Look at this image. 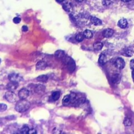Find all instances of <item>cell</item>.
<instances>
[{
  "label": "cell",
  "instance_id": "cell-1",
  "mask_svg": "<svg viewBox=\"0 0 134 134\" xmlns=\"http://www.w3.org/2000/svg\"><path fill=\"white\" fill-rule=\"evenodd\" d=\"M30 107V103L25 99H20L15 105V110L19 113H24Z\"/></svg>",
  "mask_w": 134,
  "mask_h": 134
},
{
  "label": "cell",
  "instance_id": "cell-2",
  "mask_svg": "<svg viewBox=\"0 0 134 134\" xmlns=\"http://www.w3.org/2000/svg\"><path fill=\"white\" fill-rule=\"evenodd\" d=\"M9 79L11 82H18L22 80V77L20 76V75L16 73H11L9 75Z\"/></svg>",
  "mask_w": 134,
  "mask_h": 134
},
{
  "label": "cell",
  "instance_id": "cell-3",
  "mask_svg": "<svg viewBox=\"0 0 134 134\" xmlns=\"http://www.w3.org/2000/svg\"><path fill=\"white\" fill-rule=\"evenodd\" d=\"M16 96L15 94L12 91H9V92H7L5 93V99H7L8 102H11V103L15 102L16 101Z\"/></svg>",
  "mask_w": 134,
  "mask_h": 134
},
{
  "label": "cell",
  "instance_id": "cell-4",
  "mask_svg": "<svg viewBox=\"0 0 134 134\" xmlns=\"http://www.w3.org/2000/svg\"><path fill=\"white\" fill-rule=\"evenodd\" d=\"M30 94L29 90L26 88H22L18 92V96L20 99H26Z\"/></svg>",
  "mask_w": 134,
  "mask_h": 134
},
{
  "label": "cell",
  "instance_id": "cell-5",
  "mask_svg": "<svg viewBox=\"0 0 134 134\" xmlns=\"http://www.w3.org/2000/svg\"><path fill=\"white\" fill-rule=\"evenodd\" d=\"M115 66L119 70H122L125 67L124 60L121 58H118L115 61Z\"/></svg>",
  "mask_w": 134,
  "mask_h": 134
},
{
  "label": "cell",
  "instance_id": "cell-6",
  "mask_svg": "<svg viewBox=\"0 0 134 134\" xmlns=\"http://www.w3.org/2000/svg\"><path fill=\"white\" fill-rule=\"evenodd\" d=\"M18 86V82H9L7 85V88L9 91H12L13 92L14 90L17 88Z\"/></svg>",
  "mask_w": 134,
  "mask_h": 134
},
{
  "label": "cell",
  "instance_id": "cell-7",
  "mask_svg": "<svg viewBox=\"0 0 134 134\" xmlns=\"http://www.w3.org/2000/svg\"><path fill=\"white\" fill-rule=\"evenodd\" d=\"M114 34V30L112 29H106L103 32V37H106V38H109Z\"/></svg>",
  "mask_w": 134,
  "mask_h": 134
},
{
  "label": "cell",
  "instance_id": "cell-8",
  "mask_svg": "<svg viewBox=\"0 0 134 134\" xmlns=\"http://www.w3.org/2000/svg\"><path fill=\"white\" fill-rule=\"evenodd\" d=\"M118 26L120 28L124 29L128 26V21L125 18H122L118 22Z\"/></svg>",
  "mask_w": 134,
  "mask_h": 134
},
{
  "label": "cell",
  "instance_id": "cell-9",
  "mask_svg": "<svg viewBox=\"0 0 134 134\" xmlns=\"http://www.w3.org/2000/svg\"><path fill=\"white\" fill-rule=\"evenodd\" d=\"M67 68L69 69L70 71H73L75 69V62L73 61V60L71 59L70 58V60H69L67 62Z\"/></svg>",
  "mask_w": 134,
  "mask_h": 134
},
{
  "label": "cell",
  "instance_id": "cell-10",
  "mask_svg": "<svg viewBox=\"0 0 134 134\" xmlns=\"http://www.w3.org/2000/svg\"><path fill=\"white\" fill-rule=\"evenodd\" d=\"M46 67H47V64L44 61H40L36 65V69L37 70H45Z\"/></svg>",
  "mask_w": 134,
  "mask_h": 134
},
{
  "label": "cell",
  "instance_id": "cell-11",
  "mask_svg": "<svg viewBox=\"0 0 134 134\" xmlns=\"http://www.w3.org/2000/svg\"><path fill=\"white\" fill-rule=\"evenodd\" d=\"M111 81L114 84H118L120 82V76L119 74H115L111 78Z\"/></svg>",
  "mask_w": 134,
  "mask_h": 134
},
{
  "label": "cell",
  "instance_id": "cell-12",
  "mask_svg": "<svg viewBox=\"0 0 134 134\" xmlns=\"http://www.w3.org/2000/svg\"><path fill=\"white\" fill-rule=\"evenodd\" d=\"M91 22L95 26H100L102 24V21L99 18L95 16H92L91 18Z\"/></svg>",
  "mask_w": 134,
  "mask_h": 134
},
{
  "label": "cell",
  "instance_id": "cell-13",
  "mask_svg": "<svg viewBox=\"0 0 134 134\" xmlns=\"http://www.w3.org/2000/svg\"><path fill=\"white\" fill-rule=\"evenodd\" d=\"M106 62H107V58L105 56V55L104 54H101L99 58V60H98L99 64L103 65H104L106 63Z\"/></svg>",
  "mask_w": 134,
  "mask_h": 134
},
{
  "label": "cell",
  "instance_id": "cell-14",
  "mask_svg": "<svg viewBox=\"0 0 134 134\" xmlns=\"http://www.w3.org/2000/svg\"><path fill=\"white\" fill-rule=\"evenodd\" d=\"M48 80V77L45 75H40L37 78V80L39 82H46Z\"/></svg>",
  "mask_w": 134,
  "mask_h": 134
},
{
  "label": "cell",
  "instance_id": "cell-15",
  "mask_svg": "<svg viewBox=\"0 0 134 134\" xmlns=\"http://www.w3.org/2000/svg\"><path fill=\"white\" fill-rule=\"evenodd\" d=\"M83 34H84V36H85V38H86V39H91L93 37V33L89 30H85L84 33H83Z\"/></svg>",
  "mask_w": 134,
  "mask_h": 134
},
{
  "label": "cell",
  "instance_id": "cell-16",
  "mask_svg": "<svg viewBox=\"0 0 134 134\" xmlns=\"http://www.w3.org/2000/svg\"><path fill=\"white\" fill-rule=\"evenodd\" d=\"M60 97V92H58V91H56V92H53V94H52V99L53 101H57L59 99Z\"/></svg>",
  "mask_w": 134,
  "mask_h": 134
},
{
  "label": "cell",
  "instance_id": "cell-17",
  "mask_svg": "<svg viewBox=\"0 0 134 134\" xmlns=\"http://www.w3.org/2000/svg\"><path fill=\"white\" fill-rule=\"evenodd\" d=\"M65 55V53L64 51H62V50H57V51H56L54 53V56L55 57L57 58H62Z\"/></svg>",
  "mask_w": 134,
  "mask_h": 134
},
{
  "label": "cell",
  "instance_id": "cell-18",
  "mask_svg": "<svg viewBox=\"0 0 134 134\" xmlns=\"http://www.w3.org/2000/svg\"><path fill=\"white\" fill-rule=\"evenodd\" d=\"M85 38V37L84 36V34L82 33H79L75 36V39L77 40V41H78V42H82Z\"/></svg>",
  "mask_w": 134,
  "mask_h": 134
},
{
  "label": "cell",
  "instance_id": "cell-19",
  "mask_svg": "<svg viewBox=\"0 0 134 134\" xmlns=\"http://www.w3.org/2000/svg\"><path fill=\"white\" fill-rule=\"evenodd\" d=\"M70 102H71V95H66L62 100V103L64 105H67L69 104Z\"/></svg>",
  "mask_w": 134,
  "mask_h": 134
},
{
  "label": "cell",
  "instance_id": "cell-20",
  "mask_svg": "<svg viewBox=\"0 0 134 134\" xmlns=\"http://www.w3.org/2000/svg\"><path fill=\"white\" fill-rule=\"evenodd\" d=\"M103 43L101 42H96L94 44V48L96 50H100L103 48Z\"/></svg>",
  "mask_w": 134,
  "mask_h": 134
},
{
  "label": "cell",
  "instance_id": "cell-21",
  "mask_svg": "<svg viewBox=\"0 0 134 134\" xmlns=\"http://www.w3.org/2000/svg\"><path fill=\"white\" fill-rule=\"evenodd\" d=\"M30 130V128H28L27 126H24L20 129V132L21 134H28V132Z\"/></svg>",
  "mask_w": 134,
  "mask_h": 134
},
{
  "label": "cell",
  "instance_id": "cell-22",
  "mask_svg": "<svg viewBox=\"0 0 134 134\" xmlns=\"http://www.w3.org/2000/svg\"><path fill=\"white\" fill-rule=\"evenodd\" d=\"M124 124L125 126H130L132 124V120L129 118H126L124 120Z\"/></svg>",
  "mask_w": 134,
  "mask_h": 134
},
{
  "label": "cell",
  "instance_id": "cell-23",
  "mask_svg": "<svg viewBox=\"0 0 134 134\" xmlns=\"http://www.w3.org/2000/svg\"><path fill=\"white\" fill-rule=\"evenodd\" d=\"M63 8H64V9L65 11H70V9H71V5L70 4V3H66L64 4Z\"/></svg>",
  "mask_w": 134,
  "mask_h": 134
},
{
  "label": "cell",
  "instance_id": "cell-24",
  "mask_svg": "<svg viewBox=\"0 0 134 134\" xmlns=\"http://www.w3.org/2000/svg\"><path fill=\"white\" fill-rule=\"evenodd\" d=\"M133 53H134V51L130 49H128V50H126L125 52H124V56H128V57H130V56H132V54H133Z\"/></svg>",
  "mask_w": 134,
  "mask_h": 134
},
{
  "label": "cell",
  "instance_id": "cell-25",
  "mask_svg": "<svg viewBox=\"0 0 134 134\" xmlns=\"http://www.w3.org/2000/svg\"><path fill=\"white\" fill-rule=\"evenodd\" d=\"M42 88H45V86H43V85H38L37 86H36V92H43L45 90L43 89Z\"/></svg>",
  "mask_w": 134,
  "mask_h": 134
},
{
  "label": "cell",
  "instance_id": "cell-26",
  "mask_svg": "<svg viewBox=\"0 0 134 134\" xmlns=\"http://www.w3.org/2000/svg\"><path fill=\"white\" fill-rule=\"evenodd\" d=\"M7 109V105L4 103H0V112H3Z\"/></svg>",
  "mask_w": 134,
  "mask_h": 134
},
{
  "label": "cell",
  "instance_id": "cell-27",
  "mask_svg": "<svg viewBox=\"0 0 134 134\" xmlns=\"http://www.w3.org/2000/svg\"><path fill=\"white\" fill-rule=\"evenodd\" d=\"M112 3V0H102V4L105 6H109Z\"/></svg>",
  "mask_w": 134,
  "mask_h": 134
},
{
  "label": "cell",
  "instance_id": "cell-28",
  "mask_svg": "<svg viewBox=\"0 0 134 134\" xmlns=\"http://www.w3.org/2000/svg\"><path fill=\"white\" fill-rule=\"evenodd\" d=\"M21 21V18L19 17H15L13 18V22L15 24H19Z\"/></svg>",
  "mask_w": 134,
  "mask_h": 134
},
{
  "label": "cell",
  "instance_id": "cell-29",
  "mask_svg": "<svg viewBox=\"0 0 134 134\" xmlns=\"http://www.w3.org/2000/svg\"><path fill=\"white\" fill-rule=\"evenodd\" d=\"M28 134H37V131L35 130V129H31L29 130V132H28Z\"/></svg>",
  "mask_w": 134,
  "mask_h": 134
},
{
  "label": "cell",
  "instance_id": "cell-30",
  "mask_svg": "<svg viewBox=\"0 0 134 134\" xmlns=\"http://www.w3.org/2000/svg\"><path fill=\"white\" fill-rule=\"evenodd\" d=\"M129 66H130V68L132 70H134V60H131L130 64H129Z\"/></svg>",
  "mask_w": 134,
  "mask_h": 134
},
{
  "label": "cell",
  "instance_id": "cell-31",
  "mask_svg": "<svg viewBox=\"0 0 134 134\" xmlns=\"http://www.w3.org/2000/svg\"><path fill=\"white\" fill-rule=\"evenodd\" d=\"M22 29L23 32H27V30H28V27H27L26 26H23Z\"/></svg>",
  "mask_w": 134,
  "mask_h": 134
},
{
  "label": "cell",
  "instance_id": "cell-32",
  "mask_svg": "<svg viewBox=\"0 0 134 134\" xmlns=\"http://www.w3.org/2000/svg\"><path fill=\"white\" fill-rule=\"evenodd\" d=\"M64 1V0H56V1L58 3H61L63 2Z\"/></svg>",
  "mask_w": 134,
  "mask_h": 134
},
{
  "label": "cell",
  "instance_id": "cell-33",
  "mask_svg": "<svg viewBox=\"0 0 134 134\" xmlns=\"http://www.w3.org/2000/svg\"><path fill=\"white\" fill-rule=\"evenodd\" d=\"M122 1H123V2H129V1H130L131 0H121Z\"/></svg>",
  "mask_w": 134,
  "mask_h": 134
},
{
  "label": "cell",
  "instance_id": "cell-34",
  "mask_svg": "<svg viewBox=\"0 0 134 134\" xmlns=\"http://www.w3.org/2000/svg\"><path fill=\"white\" fill-rule=\"evenodd\" d=\"M132 78H133V80L134 81V70H133V71H132Z\"/></svg>",
  "mask_w": 134,
  "mask_h": 134
},
{
  "label": "cell",
  "instance_id": "cell-35",
  "mask_svg": "<svg viewBox=\"0 0 134 134\" xmlns=\"http://www.w3.org/2000/svg\"><path fill=\"white\" fill-rule=\"evenodd\" d=\"M75 1H76L77 2H82L83 0H75Z\"/></svg>",
  "mask_w": 134,
  "mask_h": 134
},
{
  "label": "cell",
  "instance_id": "cell-36",
  "mask_svg": "<svg viewBox=\"0 0 134 134\" xmlns=\"http://www.w3.org/2000/svg\"><path fill=\"white\" fill-rule=\"evenodd\" d=\"M1 59H0V64H1Z\"/></svg>",
  "mask_w": 134,
  "mask_h": 134
}]
</instances>
